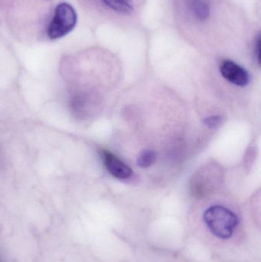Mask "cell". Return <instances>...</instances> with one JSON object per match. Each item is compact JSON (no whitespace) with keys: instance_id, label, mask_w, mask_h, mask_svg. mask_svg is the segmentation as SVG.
I'll return each mask as SVG.
<instances>
[{"instance_id":"cell-1","label":"cell","mask_w":261,"mask_h":262,"mask_svg":"<svg viewBox=\"0 0 261 262\" xmlns=\"http://www.w3.org/2000/svg\"><path fill=\"white\" fill-rule=\"evenodd\" d=\"M204 220L211 232L220 238H228L233 235L239 219L227 208L214 206L208 208L204 213Z\"/></svg>"},{"instance_id":"cell-2","label":"cell","mask_w":261,"mask_h":262,"mask_svg":"<svg viewBox=\"0 0 261 262\" xmlns=\"http://www.w3.org/2000/svg\"><path fill=\"white\" fill-rule=\"evenodd\" d=\"M75 9L68 3H60L55 8V14L47 29L48 36L51 39L62 38L72 32L77 24Z\"/></svg>"},{"instance_id":"cell-3","label":"cell","mask_w":261,"mask_h":262,"mask_svg":"<svg viewBox=\"0 0 261 262\" xmlns=\"http://www.w3.org/2000/svg\"><path fill=\"white\" fill-rule=\"evenodd\" d=\"M220 72L222 76L231 84L245 87L250 81L248 72L237 63L225 60L221 64Z\"/></svg>"},{"instance_id":"cell-4","label":"cell","mask_w":261,"mask_h":262,"mask_svg":"<svg viewBox=\"0 0 261 262\" xmlns=\"http://www.w3.org/2000/svg\"><path fill=\"white\" fill-rule=\"evenodd\" d=\"M103 160L107 170L113 177L119 180H127L133 175L131 168L121 159L109 151H102Z\"/></svg>"},{"instance_id":"cell-5","label":"cell","mask_w":261,"mask_h":262,"mask_svg":"<svg viewBox=\"0 0 261 262\" xmlns=\"http://www.w3.org/2000/svg\"><path fill=\"white\" fill-rule=\"evenodd\" d=\"M106 6L120 13L130 14L133 12L132 0H102Z\"/></svg>"},{"instance_id":"cell-6","label":"cell","mask_w":261,"mask_h":262,"mask_svg":"<svg viewBox=\"0 0 261 262\" xmlns=\"http://www.w3.org/2000/svg\"><path fill=\"white\" fill-rule=\"evenodd\" d=\"M190 7L198 19L205 20L209 15L208 6L201 0H192Z\"/></svg>"},{"instance_id":"cell-7","label":"cell","mask_w":261,"mask_h":262,"mask_svg":"<svg viewBox=\"0 0 261 262\" xmlns=\"http://www.w3.org/2000/svg\"><path fill=\"white\" fill-rule=\"evenodd\" d=\"M156 160V154L155 151L151 149H146L139 154L138 157V166L142 168L150 167Z\"/></svg>"},{"instance_id":"cell-8","label":"cell","mask_w":261,"mask_h":262,"mask_svg":"<svg viewBox=\"0 0 261 262\" xmlns=\"http://www.w3.org/2000/svg\"><path fill=\"white\" fill-rule=\"evenodd\" d=\"M223 122V118L220 115H214V116L208 117L204 120V123L207 127L210 128H216L219 127Z\"/></svg>"},{"instance_id":"cell-9","label":"cell","mask_w":261,"mask_h":262,"mask_svg":"<svg viewBox=\"0 0 261 262\" xmlns=\"http://www.w3.org/2000/svg\"><path fill=\"white\" fill-rule=\"evenodd\" d=\"M256 50H257V60H258V62L260 63V37H259L258 40H257V47H256Z\"/></svg>"}]
</instances>
